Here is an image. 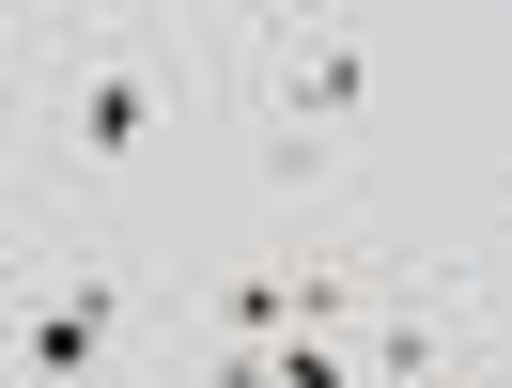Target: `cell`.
<instances>
[{
  "label": "cell",
  "mask_w": 512,
  "mask_h": 388,
  "mask_svg": "<svg viewBox=\"0 0 512 388\" xmlns=\"http://www.w3.org/2000/svg\"><path fill=\"white\" fill-rule=\"evenodd\" d=\"M16 357H32V388H94V373H109V264H78V280L32 311Z\"/></svg>",
  "instance_id": "cell-3"
},
{
  "label": "cell",
  "mask_w": 512,
  "mask_h": 388,
  "mask_svg": "<svg viewBox=\"0 0 512 388\" xmlns=\"http://www.w3.org/2000/svg\"><path fill=\"white\" fill-rule=\"evenodd\" d=\"M264 388H373V357H357L342 326H295V342L264 357Z\"/></svg>",
  "instance_id": "cell-4"
},
{
  "label": "cell",
  "mask_w": 512,
  "mask_h": 388,
  "mask_svg": "<svg viewBox=\"0 0 512 388\" xmlns=\"http://www.w3.org/2000/svg\"><path fill=\"white\" fill-rule=\"evenodd\" d=\"M357 109H373V47L357 32H280V187H311L342 156Z\"/></svg>",
  "instance_id": "cell-1"
},
{
  "label": "cell",
  "mask_w": 512,
  "mask_h": 388,
  "mask_svg": "<svg viewBox=\"0 0 512 388\" xmlns=\"http://www.w3.org/2000/svg\"><path fill=\"white\" fill-rule=\"evenodd\" d=\"M450 388H481V373H450Z\"/></svg>",
  "instance_id": "cell-6"
},
{
  "label": "cell",
  "mask_w": 512,
  "mask_h": 388,
  "mask_svg": "<svg viewBox=\"0 0 512 388\" xmlns=\"http://www.w3.org/2000/svg\"><path fill=\"white\" fill-rule=\"evenodd\" d=\"M357 357H373V388H419V373H435V326H419V311H388Z\"/></svg>",
  "instance_id": "cell-5"
},
{
  "label": "cell",
  "mask_w": 512,
  "mask_h": 388,
  "mask_svg": "<svg viewBox=\"0 0 512 388\" xmlns=\"http://www.w3.org/2000/svg\"><path fill=\"white\" fill-rule=\"evenodd\" d=\"M140 140H156V63H140V47L78 63V171H125Z\"/></svg>",
  "instance_id": "cell-2"
}]
</instances>
